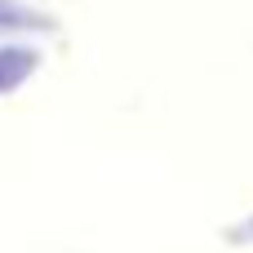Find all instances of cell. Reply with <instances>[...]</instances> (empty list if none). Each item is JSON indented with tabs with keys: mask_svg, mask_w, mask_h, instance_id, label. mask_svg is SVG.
<instances>
[{
	"mask_svg": "<svg viewBox=\"0 0 253 253\" xmlns=\"http://www.w3.org/2000/svg\"><path fill=\"white\" fill-rule=\"evenodd\" d=\"M22 27H49V22L18 0H0V31H22Z\"/></svg>",
	"mask_w": 253,
	"mask_h": 253,
	"instance_id": "2",
	"label": "cell"
},
{
	"mask_svg": "<svg viewBox=\"0 0 253 253\" xmlns=\"http://www.w3.org/2000/svg\"><path fill=\"white\" fill-rule=\"evenodd\" d=\"M36 67H40L36 49H27V44H0V93H13Z\"/></svg>",
	"mask_w": 253,
	"mask_h": 253,
	"instance_id": "1",
	"label": "cell"
}]
</instances>
